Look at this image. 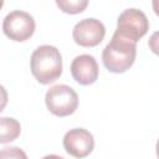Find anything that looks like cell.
<instances>
[{"label":"cell","mask_w":159,"mask_h":159,"mask_svg":"<svg viewBox=\"0 0 159 159\" xmlns=\"http://www.w3.org/2000/svg\"><path fill=\"white\" fill-rule=\"evenodd\" d=\"M35 20L25 11L15 10L7 14L2 21L4 34L12 41L24 42L29 40L35 32Z\"/></svg>","instance_id":"4"},{"label":"cell","mask_w":159,"mask_h":159,"mask_svg":"<svg viewBox=\"0 0 159 159\" xmlns=\"http://www.w3.org/2000/svg\"><path fill=\"white\" fill-rule=\"evenodd\" d=\"M45 103L53 116L67 117L76 112L78 107V96L72 87L67 84H56L46 92Z\"/></svg>","instance_id":"3"},{"label":"cell","mask_w":159,"mask_h":159,"mask_svg":"<svg viewBox=\"0 0 159 159\" xmlns=\"http://www.w3.org/2000/svg\"><path fill=\"white\" fill-rule=\"evenodd\" d=\"M57 6L61 11L71 15L81 14L88 6V0H56Z\"/></svg>","instance_id":"10"},{"label":"cell","mask_w":159,"mask_h":159,"mask_svg":"<svg viewBox=\"0 0 159 159\" xmlns=\"http://www.w3.org/2000/svg\"><path fill=\"white\" fill-rule=\"evenodd\" d=\"M106 35L104 25L94 19H83L77 22L72 31V37L75 42L82 47H94L102 42Z\"/></svg>","instance_id":"6"},{"label":"cell","mask_w":159,"mask_h":159,"mask_svg":"<svg viewBox=\"0 0 159 159\" xmlns=\"http://www.w3.org/2000/svg\"><path fill=\"white\" fill-rule=\"evenodd\" d=\"M137 56V42L114 32L109 43L103 48L102 61L112 73H123L129 70Z\"/></svg>","instance_id":"1"},{"label":"cell","mask_w":159,"mask_h":159,"mask_svg":"<svg viewBox=\"0 0 159 159\" xmlns=\"http://www.w3.org/2000/svg\"><path fill=\"white\" fill-rule=\"evenodd\" d=\"M6 104H7V92L5 87L0 84V113L5 109Z\"/></svg>","instance_id":"12"},{"label":"cell","mask_w":159,"mask_h":159,"mask_svg":"<svg viewBox=\"0 0 159 159\" xmlns=\"http://www.w3.org/2000/svg\"><path fill=\"white\" fill-rule=\"evenodd\" d=\"M21 133L20 122L11 117L0 118V144L15 140Z\"/></svg>","instance_id":"9"},{"label":"cell","mask_w":159,"mask_h":159,"mask_svg":"<svg viewBox=\"0 0 159 159\" xmlns=\"http://www.w3.org/2000/svg\"><path fill=\"white\" fill-rule=\"evenodd\" d=\"M63 148L67 154L75 158H84L94 148L93 135L84 128L70 129L63 137Z\"/></svg>","instance_id":"7"},{"label":"cell","mask_w":159,"mask_h":159,"mask_svg":"<svg viewBox=\"0 0 159 159\" xmlns=\"http://www.w3.org/2000/svg\"><path fill=\"white\" fill-rule=\"evenodd\" d=\"M0 157H22V158H26V154L24 152H21L19 148L14 147V148H4V150L0 153Z\"/></svg>","instance_id":"11"},{"label":"cell","mask_w":159,"mask_h":159,"mask_svg":"<svg viewBox=\"0 0 159 159\" xmlns=\"http://www.w3.org/2000/svg\"><path fill=\"white\" fill-rule=\"evenodd\" d=\"M149 30V21L145 14L138 9H127L124 10L117 20L116 32L138 42Z\"/></svg>","instance_id":"5"},{"label":"cell","mask_w":159,"mask_h":159,"mask_svg":"<svg viewBox=\"0 0 159 159\" xmlns=\"http://www.w3.org/2000/svg\"><path fill=\"white\" fill-rule=\"evenodd\" d=\"M2 5H4V0H0V10H1V7H2Z\"/></svg>","instance_id":"13"},{"label":"cell","mask_w":159,"mask_h":159,"mask_svg":"<svg viewBox=\"0 0 159 159\" xmlns=\"http://www.w3.org/2000/svg\"><path fill=\"white\" fill-rule=\"evenodd\" d=\"M99 68L96 58L91 55H80L71 63V75L73 80L82 86H89L98 78Z\"/></svg>","instance_id":"8"},{"label":"cell","mask_w":159,"mask_h":159,"mask_svg":"<svg viewBox=\"0 0 159 159\" xmlns=\"http://www.w3.org/2000/svg\"><path fill=\"white\" fill-rule=\"evenodd\" d=\"M30 67L32 76L40 83H52L62 73V56L57 47L42 45L32 52Z\"/></svg>","instance_id":"2"}]
</instances>
